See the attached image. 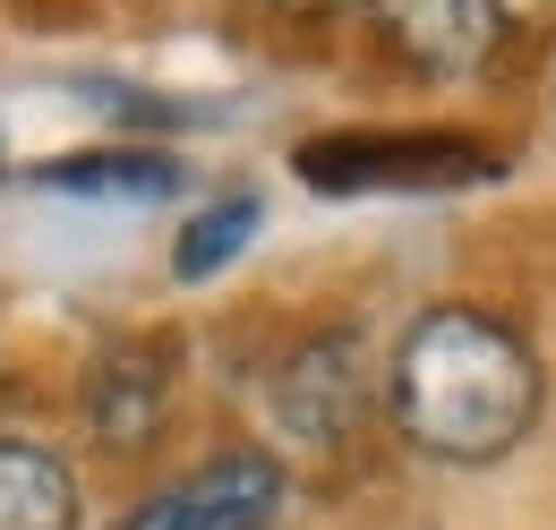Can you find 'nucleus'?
Returning a JSON list of instances; mask_svg holds the SVG:
<instances>
[{
    "mask_svg": "<svg viewBox=\"0 0 556 530\" xmlns=\"http://www.w3.org/2000/svg\"><path fill=\"white\" fill-rule=\"evenodd\" d=\"M282 505V470L266 454H223V463L189 470L180 488L146 496L121 530H266Z\"/></svg>",
    "mask_w": 556,
    "mask_h": 530,
    "instance_id": "obj_2",
    "label": "nucleus"
},
{
    "mask_svg": "<svg viewBox=\"0 0 556 530\" xmlns=\"http://www.w3.org/2000/svg\"><path fill=\"white\" fill-rule=\"evenodd\" d=\"M249 231H257V198H223V205H206V214L180 231V249H172L180 282H206V274H223V265L249 249Z\"/></svg>",
    "mask_w": 556,
    "mask_h": 530,
    "instance_id": "obj_9",
    "label": "nucleus"
},
{
    "mask_svg": "<svg viewBox=\"0 0 556 530\" xmlns=\"http://www.w3.org/2000/svg\"><path fill=\"white\" fill-rule=\"evenodd\" d=\"M300 172H308L317 189H386V180L437 189V180L488 172V154L463 146V137H334V146H308Z\"/></svg>",
    "mask_w": 556,
    "mask_h": 530,
    "instance_id": "obj_3",
    "label": "nucleus"
},
{
    "mask_svg": "<svg viewBox=\"0 0 556 530\" xmlns=\"http://www.w3.org/2000/svg\"><path fill=\"white\" fill-rule=\"evenodd\" d=\"M496 17H531L540 26V17H556V0H496Z\"/></svg>",
    "mask_w": 556,
    "mask_h": 530,
    "instance_id": "obj_10",
    "label": "nucleus"
},
{
    "mask_svg": "<svg viewBox=\"0 0 556 530\" xmlns=\"http://www.w3.org/2000/svg\"><path fill=\"white\" fill-rule=\"evenodd\" d=\"M163 359H172L163 342H121V351L94 359V377H86V419H94L103 445H146V437H154L163 386H172Z\"/></svg>",
    "mask_w": 556,
    "mask_h": 530,
    "instance_id": "obj_5",
    "label": "nucleus"
},
{
    "mask_svg": "<svg viewBox=\"0 0 556 530\" xmlns=\"http://www.w3.org/2000/svg\"><path fill=\"white\" fill-rule=\"evenodd\" d=\"M386 43L428 77H454V68H480L496 43V0H368Z\"/></svg>",
    "mask_w": 556,
    "mask_h": 530,
    "instance_id": "obj_4",
    "label": "nucleus"
},
{
    "mask_svg": "<svg viewBox=\"0 0 556 530\" xmlns=\"http://www.w3.org/2000/svg\"><path fill=\"white\" fill-rule=\"evenodd\" d=\"M351 411H359V342L351 333H326V342H308L291 368H282V419L300 428V437H343Z\"/></svg>",
    "mask_w": 556,
    "mask_h": 530,
    "instance_id": "obj_6",
    "label": "nucleus"
},
{
    "mask_svg": "<svg viewBox=\"0 0 556 530\" xmlns=\"http://www.w3.org/2000/svg\"><path fill=\"white\" fill-rule=\"evenodd\" d=\"M0 163H9V154H0Z\"/></svg>",
    "mask_w": 556,
    "mask_h": 530,
    "instance_id": "obj_11",
    "label": "nucleus"
},
{
    "mask_svg": "<svg viewBox=\"0 0 556 530\" xmlns=\"http://www.w3.org/2000/svg\"><path fill=\"white\" fill-rule=\"evenodd\" d=\"M0 530H77V479L43 445L0 437Z\"/></svg>",
    "mask_w": 556,
    "mask_h": 530,
    "instance_id": "obj_7",
    "label": "nucleus"
},
{
    "mask_svg": "<svg viewBox=\"0 0 556 530\" xmlns=\"http://www.w3.org/2000/svg\"><path fill=\"white\" fill-rule=\"evenodd\" d=\"M394 419L437 463H496L540 419V368L496 317L437 308L394 351Z\"/></svg>",
    "mask_w": 556,
    "mask_h": 530,
    "instance_id": "obj_1",
    "label": "nucleus"
},
{
    "mask_svg": "<svg viewBox=\"0 0 556 530\" xmlns=\"http://www.w3.org/2000/svg\"><path fill=\"white\" fill-rule=\"evenodd\" d=\"M43 189H61V198H172L180 172L163 154H70L43 172Z\"/></svg>",
    "mask_w": 556,
    "mask_h": 530,
    "instance_id": "obj_8",
    "label": "nucleus"
}]
</instances>
